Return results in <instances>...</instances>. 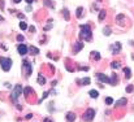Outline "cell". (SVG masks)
Masks as SVG:
<instances>
[{
    "mask_svg": "<svg viewBox=\"0 0 134 122\" xmlns=\"http://www.w3.org/2000/svg\"><path fill=\"white\" fill-rule=\"evenodd\" d=\"M44 5H46V7H50V8H52V9L55 8V5H53V4L50 1V0H44Z\"/></svg>",
    "mask_w": 134,
    "mask_h": 122,
    "instance_id": "obj_25",
    "label": "cell"
},
{
    "mask_svg": "<svg viewBox=\"0 0 134 122\" xmlns=\"http://www.w3.org/2000/svg\"><path fill=\"white\" fill-rule=\"evenodd\" d=\"M82 48H84V43L77 42V43L74 44V48H73V52H74V53H78V52H80Z\"/></svg>",
    "mask_w": 134,
    "mask_h": 122,
    "instance_id": "obj_10",
    "label": "cell"
},
{
    "mask_svg": "<svg viewBox=\"0 0 134 122\" xmlns=\"http://www.w3.org/2000/svg\"><path fill=\"white\" fill-rule=\"evenodd\" d=\"M24 92V88H22V86L21 84H16V87L15 90H13V92H12V101H17L18 100V97L21 96V94Z\"/></svg>",
    "mask_w": 134,
    "mask_h": 122,
    "instance_id": "obj_3",
    "label": "cell"
},
{
    "mask_svg": "<svg viewBox=\"0 0 134 122\" xmlns=\"http://www.w3.org/2000/svg\"><path fill=\"white\" fill-rule=\"evenodd\" d=\"M51 26H52L51 24H50V25H47V26H46V27H44V30H48V29H51Z\"/></svg>",
    "mask_w": 134,
    "mask_h": 122,
    "instance_id": "obj_34",
    "label": "cell"
},
{
    "mask_svg": "<svg viewBox=\"0 0 134 122\" xmlns=\"http://www.w3.org/2000/svg\"><path fill=\"white\" fill-rule=\"evenodd\" d=\"M125 104H126V99H125V97H122V99H120L118 101L115 103V107H124Z\"/></svg>",
    "mask_w": 134,
    "mask_h": 122,
    "instance_id": "obj_12",
    "label": "cell"
},
{
    "mask_svg": "<svg viewBox=\"0 0 134 122\" xmlns=\"http://www.w3.org/2000/svg\"><path fill=\"white\" fill-rule=\"evenodd\" d=\"M105 104H107V105L113 104V99H112V97H107V99H105Z\"/></svg>",
    "mask_w": 134,
    "mask_h": 122,
    "instance_id": "obj_26",
    "label": "cell"
},
{
    "mask_svg": "<svg viewBox=\"0 0 134 122\" xmlns=\"http://www.w3.org/2000/svg\"><path fill=\"white\" fill-rule=\"evenodd\" d=\"M17 40H20V42H22V40H24V37H22V35H18V37H17Z\"/></svg>",
    "mask_w": 134,
    "mask_h": 122,
    "instance_id": "obj_31",
    "label": "cell"
},
{
    "mask_svg": "<svg viewBox=\"0 0 134 122\" xmlns=\"http://www.w3.org/2000/svg\"><path fill=\"white\" fill-rule=\"evenodd\" d=\"M13 3H16V4H18V3H21V0H13Z\"/></svg>",
    "mask_w": 134,
    "mask_h": 122,
    "instance_id": "obj_36",
    "label": "cell"
},
{
    "mask_svg": "<svg viewBox=\"0 0 134 122\" xmlns=\"http://www.w3.org/2000/svg\"><path fill=\"white\" fill-rule=\"evenodd\" d=\"M30 92H33V88H31V87H25L24 88V95H25V96H27Z\"/></svg>",
    "mask_w": 134,
    "mask_h": 122,
    "instance_id": "obj_23",
    "label": "cell"
},
{
    "mask_svg": "<svg viewBox=\"0 0 134 122\" xmlns=\"http://www.w3.org/2000/svg\"><path fill=\"white\" fill-rule=\"evenodd\" d=\"M82 13H84V8H82V7H78V8H77V12H76L77 18H81V17H82Z\"/></svg>",
    "mask_w": 134,
    "mask_h": 122,
    "instance_id": "obj_19",
    "label": "cell"
},
{
    "mask_svg": "<svg viewBox=\"0 0 134 122\" xmlns=\"http://www.w3.org/2000/svg\"><path fill=\"white\" fill-rule=\"evenodd\" d=\"M96 78H98V81L101 83H109V77H107L103 73H98L96 74Z\"/></svg>",
    "mask_w": 134,
    "mask_h": 122,
    "instance_id": "obj_6",
    "label": "cell"
},
{
    "mask_svg": "<svg viewBox=\"0 0 134 122\" xmlns=\"http://www.w3.org/2000/svg\"><path fill=\"white\" fill-rule=\"evenodd\" d=\"M89 95H90L91 97H94V99H96V97L99 96V94H98V91H96V90H91V91L89 92Z\"/></svg>",
    "mask_w": 134,
    "mask_h": 122,
    "instance_id": "obj_21",
    "label": "cell"
},
{
    "mask_svg": "<svg viewBox=\"0 0 134 122\" xmlns=\"http://www.w3.org/2000/svg\"><path fill=\"white\" fill-rule=\"evenodd\" d=\"M105 16H107L105 11H100V12H99V21H103V20L105 18Z\"/></svg>",
    "mask_w": 134,
    "mask_h": 122,
    "instance_id": "obj_22",
    "label": "cell"
},
{
    "mask_svg": "<svg viewBox=\"0 0 134 122\" xmlns=\"http://www.w3.org/2000/svg\"><path fill=\"white\" fill-rule=\"evenodd\" d=\"M0 65H1V69L4 71H9L12 68V60L7 57H0Z\"/></svg>",
    "mask_w": 134,
    "mask_h": 122,
    "instance_id": "obj_2",
    "label": "cell"
},
{
    "mask_svg": "<svg viewBox=\"0 0 134 122\" xmlns=\"http://www.w3.org/2000/svg\"><path fill=\"white\" fill-rule=\"evenodd\" d=\"M44 122H52V121H51L50 118H44Z\"/></svg>",
    "mask_w": 134,
    "mask_h": 122,
    "instance_id": "obj_37",
    "label": "cell"
},
{
    "mask_svg": "<svg viewBox=\"0 0 134 122\" xmlns=\"http://www.w3.org/2000/svg\"><path fill=\"white\" fill-rule=\"evenodd\" d=\"M80 70H85V71H87V70H89V68H87V66H80Z\"/></svg>",
    "mask_w": 134,
    "mask_h": 122,
    "instance_id": "obj_30",
    "label": "cell"
},
{
    "mask_svg": "<svg viewBox=\"0 0 134 122\" xmlns=\"http://www.w3.org/2000/svg\"><path fill=\"white\" fill-rule=\"evenodd\" d=\"M20 29H21V30H26V29H27L26 22H21V24H20Z\"/></svg>",
    "mask_w": 134,
    "mask_h": 122,
    "instance_id": "obj_27",
    "label": "cell"
},
{
    "mask_svg": "<svg viewBox=\"0 0 134 122\" xmlns=\"http://www.w3.org/2000/svg\"><path fill=\"white\" fill-rule=\"evenodd\" d=\"M63 14H64V18H65V21L70 20V14H69V11L67 9V8H64V9H63Z\"/></svg>",
    "mask_w": 134,
    "mask_h": 122,
    "instance_id": "obj_17",
    "label": "cell"
},
{
    "mask_svg": "<svg viewBox=\"0 0 134 122\" xmlns=\"http://www.w3.org/2000/svg\"><path fill=\"white\" fill-rule=\"evenodd\" d=\"M0 21H3V17L1 16H0Z\"/></svg>",
    "mask_w": 134,
    "mask_h": 122,
    "instance_id": "obj_38",
    "label": "cell"
},
{
    "mask_svg": "<svg viewBox=\"0 0 134 122\" xmlns=\"http://www.w3.org/2000/svg\"><path fill=\"white\" fill-rule=\"evenodd\" d=\"M124 74H125L126 79H130V78H132V71H130V69H129V68H124Z\"/></svg>",
    "mask_w": 134,
    "mask_h": 122,
    "instance_id": "obj_16",
    "label": "cell"
},
{
    "mask_svg": "<svg viewBox=\"0 0 134 122\" xmlns=\"http://www.w3.org/2000/svg\"><path fill=\"white\" fill-rule=\"evenodd\" d=\"M122 18H125V16H124V14H118V16L116 17V20H117V21H121Z\"/></svg>",
    "mask_w": 134,
    "mask_h": 122,
    "instance_id": "obj_29",
    "label": "cell"
},
{
    "mask_svg": "<svg viewBox=\"0 0 134 122\" xmlns=\"http://www.w3.org/2000/svg\"><path fill=\"white\" fill-rule=\"evenodd\" d=\"M22 69H24V73H25L26 77L31 75V71H33V66H31L30 61L26 60V58L24 60V62H22Z\"/></svg>",
    "mask_w": 134,
    "mask_h": 122,
    "instance_id": "obj_5",
    "label": "cell"
},
{
    "mask_svg": "<svg viewBox=\"0 0 134 122\" xmlns=\"http://www.w3.org/2000/svg\"><path fill=\"white\" fill-rule=\"evenodd\" d=\"M29 30H30V31H33V33H35V27H34V26H30Z\"/></svg>",
    "mask_w": 134,
    "mask_h": 122,
    "instance_id": "obj_32",
    "label": "cell"
},
{
    "mask_svg": "<svg viewBox=\"0 0 134 122\" xmlns=\"http://www.w3.org/2000/svg\"><path fill=\"white\" fill-rule=\"evenodd\" d=\"M91 57L94 58V60L99 61V60H100V53H99L98 51H92V52H91Z\"/></svg>",
    "mask_w": 134,
    "mask_h": 122,
    "instance_id": "obj_14",
    "label": "cell"
},
{
    "mask_svg": "<svg viewBox=\"0 0 134 122\" xmlns=\"http://www.w3.org/2000/svg\"><path fill=\"white\" fill-rule=\"evenodd\" d=\"M92 37V31L89 25H82L81 26V33H80V38L82 40H91Z\"/></svg>",
    "mask_w": 134,
    "mask_h": 122,
    "instance_id": "obj_1",
    "label": "cell"
},
{
    "mask_svg": "<svg viewBox=\"0 0 134 122\" xmlns=\"http://www.w3.org/2000/svg\"><path fill=\"white\" fill-rule=\"evenodd\" d=\"M120 51H121V43L116 42L115 43V46L112 47V55H118Z\"/></svg>",
    "mask_w": 134,
    "mask_h": 122,
    "instance_id": "obj_7",
    "label": "cell"
},
{
    "mask_svg": "<svg viewBox=\"0 0 134 122\" xmlns=\"http://www.w3.org/2000/svg\"><path fill=\"white\" fill-rule=\"evenodd\" d=\"M134 91V86H128V87H126V92H129V94H130V92H133Z\"/></svg>",
    "mask_w": 134,
    "mask_h": 122,
    "instance_id": "obj_28",
    "label": "cell"
},
{
    "mask_svg": "<svg viewBox=\"0 0 134 122\" xmlns=\"http://www.w3.org/2000/svg\"><path fill=\"white\" fill-rule=\"evenodd\" d=\"M31 117H33V114H27V116L25 117V118H26V120H30V118H31Z\"/></svg>",
    "mask_w": 134,
    "mask_h": 122,
    "instance_id": "obj_33",
    "label": "cell"
},
{
    "mask_svg": "<svg viewBox=\"0 0 134 122\" xmlns=\"http://www.w3.org/2000/svg\"><path fill=\"white\" fill-rule=\"evenodd\" d=\"M103 34L105 35V37H109V35L112 34V29H111L109 26H105V27L103 29Z\"/></svg>",
    "mask_w": 134,
    "mask_h": 122,
    "instance_id": "obj_15",
    "label": "cell"
},
{
    "mask_svg": "<svg viewBox=\"0 0 134 122\" xmlns=\"http://www.w3.org/2000/svg\"><path fill=\"white\" fill-rule=\"evenodd\" d=\"M90 82H91V81H90V78H89V77H86V78H84V79H78L77 81V83L78 84H90Z\"/></svg>",
    "mask_w": 134,
    "mask_h": 122,
    "instance_id": "obj_13",
    "label": "cell"
},
{
    "mask_svg": "<svg viewBox=\"0 0 134 122\" xmlns=\"http://www.w3.org/2000/svg\"><path fill=\"white\" fill-rule=\"evenodd\" d=\"M17 51H18V53H20V55H26L27 51H29V48H27L25 44H18Z\"/></svg>",
    "mask_w": 134,
    "mask_h": 122,
    "instance_id": "obj_8",
    "label": "cell"
},
{
    "mask_svg": "<svg viewBox=\"0 0 134 122\" xmlns=\"http://www.w3.org/2000/svg\"><path fill=\"white\" fill-rule=\"evenodd\" d=\"M111 66H112V69H118V68H120V62L118 61H113V62H111Z\"/></svg>",
    "mask_w": 134,
    "mask_h": 122,
    "instance_id": "obj_24",
    "label": "cell"
},
{
    "mask_svg": "<svg viewBox=\"0 0 134 122\" xmlns=\"http://www.w3.org/2000/svg\"><path fill=\"white\" fill-rule=\"evenodd\" d=\"M33 1H34V0H26V3H27V4H29V5H30V4H31V3H33Z\"/></svg>",
    "mask_w": 134,
    "mask_h": 122,
    "instance_id": "obj_35",
    "label": "cell"
},
{
    "mask_svg": "<svg viewBox=\"0 0 134 122\" xmlns=\"http://www.w3.org/2000/svg\"><path fill=\"white\" fill-rule=\"evenodd\" d=\"M29 51H30L31 55H39V49L36 48V47H34V46H31V47L29 48Z\"/></svg>",
    "mask_w": 134,
    "mask_h": 122,
    "instance_id": "obj_18",
    "label": "cell"
},
{
    "mask_svg": "<svg viewBox=\"0 0 134 122\" xmlns=\"http://www.w3.org/2000/svg\"><path fill=\"white\" fill-rule=\"evenodd\" d=\"M94 117H95V110L92 109V108H89V109L84 113L82 120H85L86 122H91L92 120H94Z\"/></svg>",
    "mask_w": 134,
    "mask_h": 122,
    "instance_id": "obj_4",
    "label": "cell"
},
{
    "mask_svg": "<svg viewBox=\"0 0 134 122\" xmlns=\"http://www.w3.org/2000/svg\"><path fill=\"white\" fill-rule=\"evenodd\" d=\"M117 83H118V78H117V74H116V73H113L112 75H111V78H109V84L115 86V84H117Z\"/></svg>",
    "mask_w": 134,
    "mask_h": 122,
    "instance_id": "obj_9",
    "label": "cell"
},
{
    "mask_svg": "<svg viewBox=\"0 0 134 122\" xmlns=\"http://www.w3.org/2000/svg\"><path fill=\"white\" fill-rule=\"evenodd\" d=\"M38 83H39V84H42V86L46 83V78L42 75V73H40V74H39V77H38Z\"/></svg>",
    "mask_w": 134,
    "mask_h": 122,
    "instance_id": "obj_20",
    "label": "cell"
},
{
    "mask_svg": "<svg viewBox=\"0 0 134 122\" xmlns=\"http://www.w3.org/2000/svg\"><path fill=\"white\" fill-rule=\"evenodd\" d=\"M67 121L68 122H73V121H76V114L73 112H69L67 113Z\"/></svg>",
    "mask_w": 134,
    "mask_h": 122,
    "instance_id": "obj_11",
    "label": "cell"
}]
</instances>
